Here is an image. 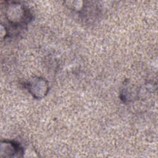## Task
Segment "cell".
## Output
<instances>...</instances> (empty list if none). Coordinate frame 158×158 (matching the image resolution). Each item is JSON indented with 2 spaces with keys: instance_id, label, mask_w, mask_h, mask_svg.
I'll return each mask as SVG.
<instances>
[{
  "instance_id": "1",
  "label": "cell",
  "mask_w": 158,
  "mask_h": 158,
  "mask_svg": "<svg viewBox=\"0 0 158 158\" xmlns=\"http://www.w3.org/2000/svg\"><path fill=\"white\" fill-rule=\"evenodd\" d=\"M23 154L20 146L12 141H3L1 144V157H19Z\"/></svg>"
}]
</instances>
